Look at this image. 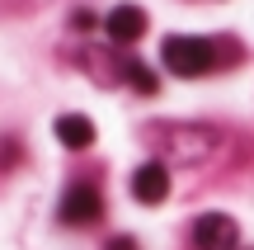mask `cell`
I'll list each match as a JSON object with an SVG mask.
<instances>
[{
  "instance_id": "1",
  "label": "cell",
  "mask_w": 254,
  "mask_h": 250,
  "mask_svg": "<svg viewBox=\"0 0 254 250\" xmlns=\"http://www.w3.org/2000/svg\"><path fill=\"white\" fill-rule=\"evenodd\" d=\"M160 62H165V71L193 81V76H207V71H217V66H221V47L212 43V38L170 33V38L160 43Z\"/></svg>"
},
{
  "instance_id": "2",
  "label": "cell",
  "mask_w": 254,
  "mask_h": 250,
  "mask_svg": "<svg viewBox=\"0 0 254 250\" xmlns=\"http://www.w3.org/2000/svg\"><path fill=\"white\" fill-rule=\"evenodd\" d=\"M57 217H62L66 227H94L104 217V194L94 184H71L62 194V208H57Z\"/></svg>"
},
{
  "instance_id": "3",
  "label": "cell",
  "mask_w": 254,
  "mask_h": 250,
  "mask_svg": "<svg viewBox=\"0 0 254 250\" xmlns=\"http://www.w3.org/2000/svg\"><path fill=\"white\" fill-rule=\"evenodd\" d=\"M193 246L198 250H236L240 246V227L231 213H202L193 222Z\"/></svg>"
},
{
  "instance_id": "4",
  "label": "cell",
  "mask_w": 254,
  "mask_h": 250,
  "mask_svg": "<svg viewBox=\"0 0 254 250\" xmlns=\"http://www.w3.org/2000/svg\"><path fill=\"white\" fill-rule=\"evenodd\" d=\"M146 9L141 5H113L109 14H104V33L113 38V43H136V38H146Z\"/></svg>"
},
{
  "instance_id": "5",
  "label": "cell",
  "mask_w": 254,
  "mask_h": 250,
  "mask_svg": "<svg viewBox=\"0 0 254 250\" xmlns=\"http://www.w3.org/2000/svg\"><path fill=\"white\" fill-rule=\"evenodd\" d=\"M132 198L146 203V208L165 203V198H170V170H165L160 161H146V166L132 175Z\"/></svg>"
},
{
  "instance_id": "6",
  "label": "cell",
  "mask_w": 254,
  "mask_h": 250,
  "mask_svg": "<svg viewBox=\"0 0 254 250\" xmlns=\"http://www.w3.org/2000/svg\"><path fill=\"white\" fill-rule=\"evenodd\" d=\"M52 132H57V142H62L66 151H85L94 142V123L85 118V113H62V118L52 123Z\"/></svg>"
},
{
  "instance_id": "7",
  "label": "cell",
  "mask_w": 254,
  "mask_h": 250,
  "mask_svg": "<svg viewBox=\"0 0 254 250\" xmlns=\"http://www.w3.org/2000/svg\"><path fill=\"white\" fill-rule=\"evenodd\" d=\"M123 76L132 81V90H141V94H155V90H160V81L151 76V66H141V62H127Z\"/></svg>"
},
{
  "instance_id": "8",
  "label": "cell",
  "mask_w": 254,
  "mask_h": 250,
  "mask_svg": "<svg viewBox=\"0 0 254 250\" xmlns=\"http://www.w3.org/2000/svg\"><path fill=\"white\" fill-rule=\"evenodd\" d=\"M71 24H75V28H94V14H90V9H75Z\"/></svg>"
},
{
  "instance_id": "9",
  "label": "cell",
  "mask_w": 254,
  "mask_h": 250,
  "mask_svg": "<svg viewBox=\"0 0 254 250\" xmlns=\"http://www.w3.org/2000/svg\"><path fill=\"white\" fill-rule=\"evenodd\" d=\"M104 250H136V241H132V236H113Z\"/></svg>"
}]
</instances>
